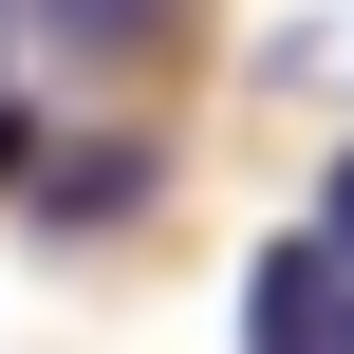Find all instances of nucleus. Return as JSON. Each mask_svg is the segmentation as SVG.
Segmentation results:
<instances>
[{"label": "nucleus", "mask_w": 354, "mask_h": 354, "mask_svg": "<svg viewBox=\"0 0 354 354\" xmlns=\"http://www.w3.org/2000/svg\"><path fill=\"white\" fill-rule=\"evenodd\" d=\"M243 354H354V243H336V224L261 243V280H243Z\"/></svg>", "instance_id": "nucleus-1"}, {"label": "nucleus", "mask_w": 354, "mask_h": 354, "mask_svg": "<svg viewBox=\"0 0 354 354\" xmlns=\"http://www.w3.org/2000/svg\"><path fill=\"white\" fill-rule=\"evenodd\" d=\"M131 205H149V149H131V131H112V149H56V168H37V224H56V243H75V224H131Z\"/></svg>", "instance_id": "nucleus-2"}, {"label": "nucleus", "mask_w": 354, "mask_h": 354, "mask_svg": "<svg viewBox=\"0 0 354 354\" xmlns=\"http://www.w3.org/2000/svg\"><path fill=\"white\" fill-rule=\"evenodd\" d=\"M56 19H75V37H131V19H149V0H56Z\"/></svg>", "instance_id": "nucleus-3"}, {"label": "nucleus", "mask_w": 354, "mask_h": 354, "mask_svg": "<svg viewBox=\"0 0 354 354\" xmlns=\"http://www.w3.org/2000/svg\"><path fill=\"white\" fill-rule=\"evenodd\" d=\"M317 224H336V243H354V149H336V187H317Z\"/></svg>", "instance_id": "nucleus-4"}, {"label": "nucleus", "mask_w": 354, "mask_h": 354, "mask_svg": "<svg viewBox=\"0 0 354 354\" xmlns=\"http://www.w3.org/2000/svg\"><path fill=\"white\" fill-rule=\"evenodd\" d=\"M0 168H19V112H0Z\"/></svg>", "instance_id": "nucleus-5"}, {"label": "nucleus", "mask_w": 354, "mask_h": 354, "mask_svg": "<svg viewBox=\"0 0 354 354\" xmlns=\"http://www.w3.org/2000/svg\"><path fill=\"white\" fill-rule=\"evenodd\" d=\"M0 37H19V0H0Z\"/></svg>", "instance_id": "nucleus-6"}]
</instances>
